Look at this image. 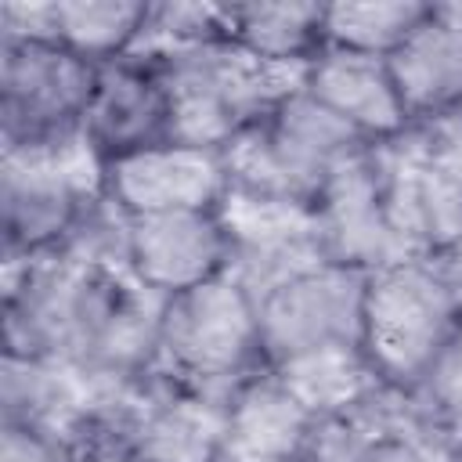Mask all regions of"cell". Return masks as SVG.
<instances>
[{
    "instance_id": "cell-1",
    "label": "cell",
    "mask_w": 462,
    "mask_h": 462,
    "mask_svg": "<svg viewBox=\"0 0 462 462\" xmlns=\"http://www.w3.org/2000/svg\"><path fill=\"white\" fill-rule=\"evenodd\" d=\"M256 350V303L227 271L166 300L155 361L180 379V390L231 401L235 393H227V386Z\"/></svg>"
},
{
    "instance_id": "cell-2",
    "label": "cell",
    "mask_w": 462,
    "mask_h": 462,
    "mask_svg": "<svg viewBox=\"0 0 462 462\" xmlns=\"http://www.w3.org/2000/svg\"><path fill=\"white\" fill-rule=\"evenodd\" d=\"M462 296L426 260H404L368 274L365 292V354L379 379L415 383L458 328Z\"/></svg>"
},
{
    "instance_id": "cell-3",
    "label": "cell",
    "mask_w": 462,
    "mask_h": 462,
    "mask_svg": "<svg viewBox=\"0 0 462 462\" xmlns=\"http://www.w3.org/2000/svg\"><path fill=\"white\" fill-rule=\"evenodd\" d=\"M97 152L87 137L47 148H4L0 166V209H4V260H25L54 253L83 206L90 202Z\"/></svg>"
},
{
    "instance_id": "cell-4",
    "label": "cell",
    "mask_w": 462,
    "mask_h": 462,
    "mask_svg": "<svg viewBox=\"0 0 462 462\" xmlns=\"http://www.w3.org/2000/svg\"><path fill=\"white\" fill-rule=\"evenodd\" d=\"M97 65L65 43L0 40L4 148H47L83 137Z\"/></svg>"
},
{
    "instance_id": "cell-5",
    "label": "cell",
    "mask_w": 462,
    "mask_h": 462,
    "mask_svg": "<svg viewBox=\"0 0 462 462\" xmlns=\"http://www.w3.org/2000/svg\"><path fill=\"white\" fill-rule=\"evenodd\" d=\"M365 292H368V271L343 263H321L285 282L263 303H256L260 354L282 365L296 354L321 346H343V343L361 346Z\"/></svg>"
},
{
    "instance_id": "cell-6",
    "label": "cell",
    "mask_w": 462,
    "mask_h": 462,
    "mask_svg": "<svg viewBox=\"0 0 462 462\" xmlns=\"http://www.w3.org/2000/svg\"><path fill=\"white\" fill-rule=\"evenodd\" d=\"M101 184L126 217L217 209L227 195V170L217 148L166 141L101 162Z\"/></svg>"
},
{
    "instance_id": "cell-7",
    "label": "cell",
    "mask_w": 462,
    "mask_h": 462,
    "mask_svg": "<svg viewBox=\"0 0 462 462\" xmlns=\"http://www.w3.org/2000/svg\"><path fill=\"white\" fill-rule=\"evenodd\" d=\"M314 209L328 263H343L372 274L404 260H422L404 245V238L393 231L386 217L379 170L368 148L350 155L328 173Z\"/></svg>"
},
{
    "instance_id": "cell-8",
    "label": "cell",
    "mask_w": 462,
    "mask_h": 462,
    "mask_svg": "<svg viewBox=\"0 0 462 462\" xmlns=\"http://www.w3.org/2000/svg\"><path fill=\"white\" fill-rule=\"evenodd\" d=\"M393 231L415 256L448 253L462 238V180L440 170L415 134L372 155Z\"/></svg>"
},
{
    "instance_id": "cell-9",
    "label": "cell",
    "mask_w": 462,
    "mask_h": 462,
    "mask_svg": "<svg viewBox=\"0 0 462 462\" xmlns=\"http://www.w3.org/2000/svg\"><path fill=\"white\" fill-rule=\"evenodd\" d=\"M231 242L217 209L130 217L126 267L162 296L188 292L227 271Z\"/></svg>"
},
{
    "instance_id": "cell-10",
    "label": "cell",
    "mask_w": 462,
    "mask_h": 462,
    "mask_svg": "<svg viewBox=\"0 0 462 462\" xmlns=\"http://www.w3.org/2000/svg\"><path fill=\"white\" fill-rule=\"evenodd\" d=\"M166 90L159 76L126 61L97 65V83L83 116V137L97 155H105V162L152 144H166Z\"/></svg>"
},
{
    "instance_id": "cell-11",
    "label": "cell",
    "mask_w": 462,
    "mask_h": 462,
    "mask_svg": "<svg viewBox=\"0 0 462 462\" xmlns=\"http://www.w3.org/2000/svg\"><path fill=\"white\" fill-rule=\"evenodd\" d=\"M303 90L365 137H393L404 130L408 112L393 87L390 65L379 54L328 47L307 65Z\"/></svg>"
},
{
    "instance_id": "cell-12",
    "label": "cell",
    "mask_w": 462,
    "mask_h": 462,
    "mask_svg": "<svg viewBox=\"0 0 462 462\" xmlns=\"http://www.w3.org/2000/svg\"><path fill=\"white\" fill-rule=\"evenodd\" d=\"M314 415L282 386L278 375L238 386L227 401V422L217 462H292L303 455Z\"/></svg>"
},
{
    "instance_id": "cell-13",
    "label": "cell",
    "mask_w": 462,
    "mask_h": 462,
    "mask_svg": "<svg viewBox=\"0 0 462 462\" xmlns=\"http://www.w3.org/2000/svg\"><path fill=\"white\" fill-rule=\"evenodd\" d=\"M404 112H451L462 105V25L448 7H430L426 22L386 54Z\"/></svg>"
},
{
    "instance_id": "cell-14",
    "label": "cell",
    "mask_w": 462,
    "mask_h": 462,
    "mask_svg": "<svg viewBox=\"0 0 462 462\" xmlns=\"http://www.w3.org/2000/svg\"><path fill=\"white\" fill-rule=\"evenodd\" d=\"M227 401L170 390L137 411L144 462H217Z\"/></svg>"
},
{
    "instance_id": "cell-15",
    "label": "cell",
    "mask_w": 462,
    "mask_h": 462,
    "mask_svg": "<svg viewBox=\"0 0 462 462\" xmlns=\"http://www.w3.org/2000/svg\"><path fill=\"white\" fill-rule=\"evenodd\" d=\"M274 375L314 419L357 404L383 383L379 372L372 368L365 346H354V343L296 354V357L274 365Z\"/></svg>"
},
{
    "instance_id": "cell-16",
    "label": "cell",
    "mask_w": 462,
    "mask_h": 462,
    "mask_svg": "<svg viewBox=\"0 0 462 462\" xmlns=\"http://www.w3.org/2000/svg\"><path fill=\"white\" fill-rule=\"evenodd\" d=\"M325 7L318 4H238L224 7V36L263 61H303V51L321 32Z\"/></svg>"
},
{
    "instance_id": "cell-17",
    "label": "cell",
    "mask_w": 462,
    "mask_h": 462,
    "mask_svg": "<svg viewBox=\"0 0 462 462\" xmlns=\"http://www.w3.org/2000/svg\"><path fill=\"white\" fill-rule=\"evenodd\" d=\"M148 18V4L134 0H69L58 4V43L87 61H116L130 54Z\"/></svg>"
},
{
    "instance_id": "cell-18",
    "label": "cell",
    "mask_w": 462,
    "mask_h": 462,
    "mask_svg": "<svg viewBox=\"0 0 462 462\" xmlns=\"http://www.w3.org/2000/svg\"><path fill=\"white\" fill-rule=\"evenodd\" d=\"M430 7L419 0H379V4H332L321 18V36L332 47L361 54H393L422 22Z\"/></svg>"
},
{
    "instance_id": "cell-19",
    "label": "cell",
    "mask_w": 462,
    "mask_h": 462,
    "mask_svg": "<svg viewBox=\"0 0 462 462\" xmlns=\"http://www.w3.org/2000/svg\"><path fill=\"white\" fill-rule=\"evenodd\" d=\"M422 386H426V397H430L433 411L448 426L462 430V325L444 343V350L433 357L430 372L422 375Z\"/></svg>"
},
{
    "instance_id": "cell-20",
    "label": "cell",
    "mask_w": 462,
    "mask_h": 462,
    "mask_svg": "<svg viewBox=\"0 0 462 462\" xmlns=\"http://www.w3.org/2000/svg\"><path fill=\"white\" fill-rule=\"evenodd\" d=\"M0 40H32L58 43V4H4L0 7Z\"/></svg>"
},
{
    "instance_id": "cell-21",
    "label": "cell",
    "mask_w": 462,
    "mask_h": 462,
    "mask_svg": "<svg viewBox=\"0 0 462 462\" xmlns=\"http://www.w3.org/2000/svg\"><path fill=\"white\" fill-rule=\"evenodd\" d=\"M0 462H65V444L51 433H40V430L4 426Z\"/></svg>"
},
{
    "instance_id": "cell-22",
    "label": "cell",
    "mask_w": 462,
    "mask_h": 462,
    "mask_svg": "<svg viewBox=\"0 0 462 462\" xmlns=\"http://www.w3.org/2000/svg\"><path fill=\"white\" fill-rule=\"evenodd\" d=\"M357 462H426L408 440H401V437H386V440H379L372 451H365Z\"/></svg>"
},
{
    "instance_id": "cell-23",
    "label": "cell",
    "mask_w": 462,
    "mask_h": 462,
    "mask_svg": "<svg viewBox=\"0 0 462 462\" xmlns=\"http://www.w3.org/2000/svg\"><path fill=\"white\" fill-rule=\"evenodd\" d=\"M448 14H451V18H455V22L462 25V7H448Z\"/></svg>"
},
{
    "instance_id": "cell-24",
    "label": "cell",
    "mask_w": 462,
    "mask_h": 462,
    "mask_svg": "<svg viewBox=\"0 0 462 462\" xmlns=\"http://www.w3.org/2000/svg\"><path fill=\"white\" fill-rule=\"evenodd\" d=\"M292 462H300V458H292Z\"/></svg>"
}]
</instances>
